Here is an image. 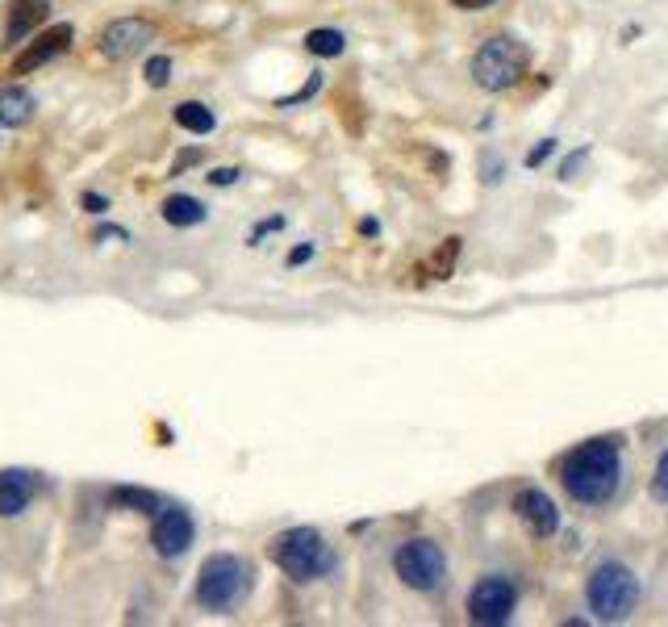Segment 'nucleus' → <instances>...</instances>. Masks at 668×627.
<instances>
[{
	"label": "nucleus",
	"mask_w": 668,
	"mask_h": 627,
	"mask_svg": "<svg viewBox=\"0 0 668 627\" xmlns=\"http://www.w3.org/2000/svg\"><path fill=\"white\" fill-rule=\"evenodd\" d=\"M556 477H560V490L577 506H585V510L610 506L618 485H623V439L593 435L585 444L568 448L556 460Z\"/></svg>",
	"instance_id": "1"
},
{
	"label": "nucleus",
	"mask_w": 668,
	"mask_h": 627,
	"mask_svg": "<svg viewBox=\"0 0 668 627\" xmlns=\"http://www.w3.org/2000/svg\"><path fill=\"white\" fill-rule=\"evenodd\" d=\"M268 552H272L276 569H280L284 577H293L297 586L318 582V577H326V573L334 569V552H330V544L322 540L318 527H289V531H280Z\"/></svg>",
	"instance_id": "2"
},
{
	"label": "nucleus",
	"mask_w": 668,
	"mask_h": 627,
	"mask_svg": "<svg viewBox=\"0 0 668 627\" xmlns=\"http://www.w3.org/2000/svg\"><path fill=\"white\" fill-rule=\"evenodd\" d=\"M585 602L593 619L602 623H623L635 615L639 607V577L623 565V561H602L593 565L589 582H585Z\"/></svg>",
	"instance_id": "3"
},
{
	"label": "nucleus",
	"mask_w": 668,
	"mask_h": 627,
	"mask_svg": "<svg viewBox=\"0 0 668 627\" xmlns=\"http://www.w3.org/2000/svg\"><path fill=\"white\" fill-rule=\"evenodd\" d=\"M527 76V46L510 34H493L472 55V84L485 92H510Z\"/></svg>",
	"instance_id": "4"
},
{
	"label": "nucleus",
	"mask_w": 668,
	"mask_h": 627,
	"mask_svg": "<svg viewBox=\"0 0 668 627\" xmlns=\"http://www.w3.org/2000/svg\"><path fill=\"white\" fill-rule=\"evenodd\" d=\"M247 586H251V569H247L243 556L213 552L201 565V577H197V602L205 611H230L234 602L247 594Z\"/></svg>",
	"instance_id": "5"
},
{
	"label": "nucleus",
	"mask_w": 668,
	"mask_h": 627,
	"mask_svg": "<svg viewBox=\"0 0 668 627\" xmlns=\"http://www.w3.org/2000/svg\"><path fill=\"white\" fill-rule=\"evenodd\" d=\"M393 573L401 577V586H410L418 594H439L443 582H447V552L426 540V536H414L397 544L393 552Z\"/></svg>",
	"instance_id": "6"
},
{
	"label": "nucleus",
	"mask_w": 668,
	"mask_h": 627,
	"mask_svg": "<svg viewBox=\"0 0 668 627\" xmlns=\"http://www.w3.org/2000/svg\"><path fill=\"white\" fill-rule=\"evenodd\" d=\"M514 607H518V586L510 582L506 573H489L481 577L468 598H464V611L476 627H506L514 619Z\"/></svg>",
	"instance_id": "7"
},
{
	"label": "nucleus",
	"mask_w": 668,
	"mask_h": 627,
	"mask_svg": "<svg viewBox=\"0 0 668 627\" xmlns=\"http://www.w3.org/2000/svg\"><path fill=\"white\" fill-rule=\"evenodd\" d=\"M193 515H188L184 506H163L155 510V527H151V544L155 552L163 556V561H176V556H184L188 548H193Z\"/></svg>",
	"instance_id": "8"
},
{
	"label": "nucleus",
	"mask_w": 668,
	"mask_h": 627,
	"mask_svg": "<svg viewBox=\"0 0 668 627\" xmlns=\"http://www.w3.org/2000/svg\"><path fill=\"white\" fill-rule=\"evenodd\" d=\"M155 38V26L151 21H142V17H117L109 21V26L101 30L97 46H101V55L113 59V63H126L134 55H142V46H147Z\"/></svg>",
	"instance_id": "9"
},
{
	"label": "nucleus",
	"mask_w": 668,
	"mask_h": 627,
	"mask_svg": "<svg viewBox=\"0 0 668 627\" xmlns=\"http://www.w3.org/2000/svg\"><path fill=\"white\" fill-rule=\"evenodd\" d=\"M514 515L522 519V527H527L535 540H552L556 531H560V523H564L556 498L543 494V490H535V485H527V490L514 494Z\"/></svg>",
	"instance_id": "10"
},
{
	"label": "nucleus",
	"mask_w": 668,
	"mask_h": 627,
	"mask_svg": "<svg viewBox=\"0 0 668 627\" xmlns=\"http://www.w3.org/2000/svg\"><path fill=\"white\" fill-rule=\"evenodd\" d=\"M71 38H76V26H71V21H55L51 30L34 38L30 51H21V55L13 59V76H30V72H38L42 63H51L55 55L67 51V42H71Z\"/></svg>",
	"instance_id": "11"
},
{
	"label": "nucleus",
	"mask_w": 668,
	"mask_h": 627,
	"mask_svg": "<svg viewBox=\"0 0 668 627\" xmlns=\"http://www.w3.org/2000/svg\"><path fill=\"white\" fill-rule=\"evenodd\" d=\"M34 490H38V477L30 469H5L0 473V515L5 519L21 515L34 502Z\"/></svg>",
	"instance_id": "12"
},
{
	"label": "nucleus",
	"mask_w": 668,
	"mask_h": 627,
	"mask_svg": "<svg viewBox=\"0 0 668 627\" xmlns=\"http://www.w3.org/2000/svg\"><path fill=\"white\" fill-rule=\"evenodd\" d=\"M46 13H51L46 0H13L9 17H5V42H21L26 34H34L46 21Z\"/></svg>",
	"instance_id": "13"
},
{
	"label": "nucleus",
	"mask_w": 668,
	"mask_h": 627,
	"mask_svg": "<svg viewBox=\"0 0 668 627\" xmlns=\"http://www.w3.org/2000/svg\"><path fill=\"white\" fill-rule=\"evenodd\" d=\"M30 118H34V92L26 84L0 88V126L21 130V126H30Z\"/></svg>",
	"instance_id": "14"
},
{
	"label": "nucleus",
	"mask_w": 668,
	"mask_h": 627,
	"mask_svg": "<svg viewBox=\"0 0 668 627\" xmlns=\"http://www.w3.org/2000/svg\"><path fill=\"white\" fill-rule=\"evenodd\" d=\"M205 218H209V209L188 193H176V197L163 201V222L167 226H201Z\"/></svg>",
	"instance_id": "15"
},
{
	"label": "nucleus",
	"mask_w": 668,
	"mask_h": 627,
	"mask_svg": "<svg viewBox=\"0 0 668 627\" xmlns=\"http://www.w3.org/2000/svg\"><path fill=\"white\" fill-rule=\"evenodd\" d=\"M176 126L188 130V134H213L218 130V118H213V109L201 105V101H180L176 105Z\"/></svg>",
	"instance_id": "16"
},
{
	"label": "nucleus",
	"mask_w": 668,
	"mask_h": 627,
	"mask_svg": "<svg viewBox=\"0 0 668 627\" xmlns=\"http://www.w3.org/2000/svg\"><path fill=\"white\" fill-rule=\"evenodd\" d=\"M460 251H464V239L460 235H451V239H443L439 243V251L431 255V260L422 264V272L431 276V281H443V276H451V268L460 264Z\"/></svg>",
	"instance_id": "17"
},
{
	"label": "nucleus",
	"mask_w": 668,
	"mask_h": 627,
	"mask_svg": "<svg viewBox=\"0 0 668 627\" xmlns=\"http://www.w3.org/2000/svg\"><path fill=\"white\" fill-rule=\"evenodd\" d=\"M109 506H126V510H142V515H155L159 498L151 490H138V485H113V490H109Z\"/></svg>",
	"instance_id": "18"
},
{
	"label": "nucleus",
	"mask_w": 668,
	"mask_h": 627,
	"mask_svg": "<svg viewBox=\"0 0 668 627\" xmlns=\"http://www.w3.org/2000/svg\"><path fill=\"white\" fill-rule=\"evenodd\" d=\"M305 51L318 59H339L347 51V34L343 30H309L305 34Z\"/></svg>",
	"instance_id": "19"
},
{
	"label": "nucleus",
	"mask_w": 668,
	"mask_h": 627,
	"mask_svg": "<svg viewBox=\"0 0 668 627\" xmlns=\"http://www.w3.org/2000/svg\"><path fill=\"white\" fill-rule=\"evenodd\" d=\"M167 80H172V59H167V55H151V59H147V84H151V88H163Z\"/></svg>",
	"instance_id": "20"
},
{
	"label": "nucleus",
	"mask_w": 668,
	"mask_h": 627,
	"mask_svg": "<svg viewBox=\"0 0 668 627\" xmlns=\"http://www.w3.org/2000/svg\"><path fill=\"white\" fill-rule=\"evenodd\" d=\"M652 498H656V502H668V448H664L660 460H656V473H652Z\"/></svg>",
	"instance_id": "21"
},
{
	"label": "nucleus",
	"mask_w": 668,
	"mask_h": 627,
	"mask_svg": "<svg viewBox=\"0 0 668 627\" xmlns=\"http://www.w3.org/2000/svg\"><path fill=\"white\" fill-rule=\"evenodd\" d=\"M318 88H322V76H309V84H305L301 92H293V97H284V101H276V105H280V109H293V105H301V101L314 97Z\"/></svg>",
	"instance_id": "22"
},
{
	"label": "nucleus",
	"mask_w": 668,
	"mask_h": 627,
	"mask_svg": "<svg viewBox=\"0 0 668 627\" xmlns=\"http://www.w3.org/2000/svg\"><path fill=\"white\" fill-rule=\"evenodd\" d=\"M585 159H589V147H581V151H572V155L564 159V164L556 168V176H560V180H572V172H577V168L585 164Z\"/></svg>",
	"instance_id": "23"
},
{
	"label": "nucleus",
	"mask_w": 668,
	"mask_h": 627,
	"mask_svg": "<svg viewBox=\"0 0 668 627\" xmlns=\"http://www.w3.org/2000/svg\"><path fill=\"white\" fill-rule=\"evenodd\" d=\"M556 147H560V143H556V138H539V147H535V151L527 155V168H539V164H543V159H547V155H556Z\"/></svg>",
	"instance_id": "24"
},
{
	"label": "nucleus",
	"mask_w": 668,
	"mask_h": 627,
	"mask_svg": "<svg viewBox=\"0 0 668 627\" xmlns=\"http://www.w3.org/2000/svg\"><path fill=\"white\" fill-rule=\"evenodd\" d=\"M205 180H209V184H218V189H230V184L238 180V168H213Z\"/></svg>",
	"instance_id": "25"
},
{
	"label": "nucleus",
	"mask_w": 668,
	"mask_h": 627,
	"mask_svg": "<svg viewBox=\"0 0 668 627\" xmlns=\"http://www.w3.org/2000/svg\"><path fill=\"white\" fill-rule=\"evenodd\" d=\"M314 251H318L314 243H301V247H293V251H289V268H301V264H309V260H314Z\"/></svg>",
	"instance_id": "26"
},
{
	"label": "nucleus",
	"mask_w": 668,
	"mask_h": 627,
	"mask_svg": "<svg viewBox=\"0 0 668 627\" xmlns=\"http://www.w3.org/2000/svg\"><path fill=\"white\" fill-rule=\"evenodd\" d=\"M280 226H284V218H268V222H259V226L251 230V243H259V239L272 235V230H280Z\"/></svg>",
	"instance_id": "27"
},
{
	"label": "nucleus",
	"mask_w": 668,
	"mask_h": 627,
	"mask_svg": "<svg viewBox=\"0 0 668 627\" xmlns=\"http://www.w3.org/2000/svg\"><path fill=\"white\" fill-rule=\"evenodd\" d=\"M456 9H464V13H481V9H489V5H497V0H451Z\"/></svg>",
	"instance_id": "28"
},
{
	"label": "nucleus",
	"mask_w": 668,
	"mask_h": 627,
	"mask_svg": "<svg viewBox=\"0 0 668 627\" xmlns=\"http://www.w3.org/2000/svg\"><path fill=\"white\" fill-rule=\"evenodd\" d=\"M84 205H88V214H105L109 209V201L101 193H84Z\"/></svg>",
	"instance_id": "29"
},
{
	"label": "nucleus",
	"mask_w": 668,
	"mask_h": 627,
	"mask_svg": "<svg viewBox=\"0 0 668 627\" xmlns=\"http://www.w3.org/2000/svg\"><path fill=\"white\" fill-rule=\"evenodd\" d=\"M376 230H380V226H376L372 218H364V222H360V235H368V239H372V235H376Z\"/></svg>",
	"instance_id": "30"
}]
</instances>
